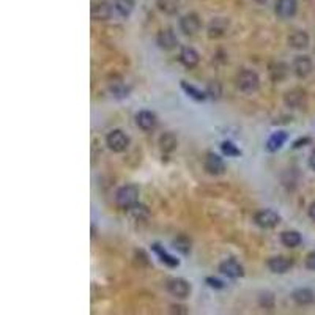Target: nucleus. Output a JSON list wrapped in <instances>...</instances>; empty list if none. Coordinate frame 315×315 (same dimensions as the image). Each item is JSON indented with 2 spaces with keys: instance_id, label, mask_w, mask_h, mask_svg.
<instances>
[{
  "instance_id": "nucleus-3",
  "label": "nucleus",
  "mask_w": 315,
  "mask_h": 315,
  "mask_svg": "<svg viewBox=\"0 0 315 315\" xmlns=\"http://www.w3.org/2000/svg\"><path fill=\"white\" fill-rule=\"evenodd\" d=\"M130 137H128L122 130H114L108 134L106 144L114 151V153H123L126 148L130 147Z\"/></svg>"
},
{
  "instance_id": "nucleus-21",
  "label": "nucleus",
  "mask_w": 315,
  "mask_h": 315,
  "mask_svg": "<svg viewBox=\"0 0 315 315\" xmlns=\"http://www.w3.org/2000/svg\"><path fill=\"white\" fill-rule=\"evenodd\" d=\"M128 212V216L133 221V223H145L148 219L150 213L145 205H141V203H134L133 206H130L126 209Z\"/></svg>"
},
{
  "instance_id": "nucleus-4",
  "label": "nucleus",
  "mask_w": 315,
  "mask_h": 315,
  "mask_svg": "<svg viewBox=\"0 0 315 315\" xmlns=\"http://www.w3.org/2000/svg\"><path fill=\"white\" fill-rule=\"evenodd\" d=\"M167 291L175 298H188L191 295V284L181 277H172L166 284Z\"/></svg>"
},
{
  "instance_id": "nucleus-34",
  "label": "nucleus",
  "mask_w": 315,
  "mask_h": 315,
  "mask_svg": "<svg viewBox=\"0 0 315 315\" xmlns=\"http://www.w3.org/2000/svg\"><path fill=\"white\" fill-rule=\"evenodd\" d=\"M306 268L310 271H315V252H310L306 257Z\"/></svg>"
},
{
  "instance_id": "nucleus-23",
  "label": "nucleus",
  "mask_w": 315,
  "mask_h": 315,
  "mask_svg": "<svg viewBox=\"0 0 315 315\" xmlns=\"http://www.w3.org/2000/svg\"><path fill=\"white\" fill-rule=\"evenodd\" d=\"M178 145V139L173 133H164L159 137V147L164 153H170Z\"/></svg>"
},
{
  "instance_id": "nucleus-12",
  "label": "nucleus",
  "mask_w": 315,
  "mask_h": 315,
  "mask_svg": "<svg viewBox=\"0 0 315 315\" xmlns=\"http://www.w3.org/2000/svg\"><path fill=\"white\" fill-rule=\"evenodd\" d=\"M156 41H158V46L161 49L164 51H170L173 49L175 46L178 44V40L175 37V33L172 29H164V30H159L158 37H156Z\"/></svg>"
},
{
  "instance_id": "nucleus-15",
  "label": "nucleus",
  "mask_w": 315,
  "mask_h": 315,
  "mask_svg": "<svg viewBox=\"0 0 315 315\" xmlns=\"http://www.w3.org/2000/svg\"><path fill=\"white\" fill-rule=\"evenodd\" d=\"M293 266V262H291L290 259L287 257H282V255H277V257H271L270 260H268V268L276 273V274H284L287 273L290 268Z\"/></svg>"
},
{
  "instance_id": "nucleus-18",
  "label": "nucleus",
  "mask_w": 315,
  "mask_h": 315,
  "mask_svg": "<svg viewBox=\"0 0 315 315\" xmlns=\"http://www.w3.org/2000/svg\"><path fill=\"white\" fill-rule=\"evenodd\" d=\"M151 251H153L158 255V257H159V260L164 263V265H167L169 268H177L180 265V260L177 257H173L172 254H169L164 248L161 246L159 243H155L153 246H151Z\"/></svg>"
},
{
  "instance_id": "nucleus-32",
  "label": "nucleus",
  "mask_w": 315,
  "mask_h": 315,
  "mask_svg": "<svg viewBox=\"0 0 315 315\" xmlns=\"http://www.w3.org/2000/svg\"><path fill=\"white\" fill-rule=\"evenodd\" d=\"M159 8H161L162 11H166V13H169V15L175 13V11L178 10L177 4H175V2L170 4V0H159Z\"/></svg>"
},
{
  "instance_id": "nucleus-25",
  "label": "nucleus",
  "mask_w": 315,
  "mask_h": 315,
  "mask_svg": "<svg viewBox=\"0 0 315 315\" xmlns=\"http://www.w3.org/2000/svg\"><path fill=\"white\" fill-rule=\"evenodd\" d=\"M134 7H136L134 0H115V4H114V8L117 11V15L122 16V18L130 16L133 13Z\"/></svg>"
},
{
  "instance_id": "nucleus-27",
  "label": "nucleus",
  "mask_w": 315,
  "mask_h": 315,
  "mask_svg": "<svg viewBox=\"0 0 315 315\" xmlns=\"http://www.w3.org/2000/svg\"><path fill=\"white\" fill-rule=\"evenodd\" d=\"M172 246H173V249H177L180 254L188 255L191 252V248H192V241H191V238H188L186 235H178L177 238L172 241Z\"/></svg>"
},
{
  "instance_id": "nucleus-20",
  "label": "nucleus",
  "mask_w": 315,
  "mask_h": 315,
  "mask_svg": "<svg viewBox=\"0 0 315 315\" xmlns=\"http://www.w3.org/2000/svg\"><path fill=\"white\" fill-rule=\"evenodd\" d=\"M287 139H288V134L285 131L273 133L270 136V139H268V142H266V150L271 151V153H274V151L281 150L284 147V144L287 142Z\"/></svg>"
},
{
  "instance_id": "nucleus-2",
  "label": "nucleus",
  "mask_w": 315,
  "mask_h": 315,
  "mask_svg": "<svg viewBox=\"0 0 315 315\" xmlns=\"http://www.w3.org/2000/svg\"><path fill=\"white\" fill-rule=\"evenodd\" d=\"M137 200H139V188L136 184L122 186L115 194V203L122 209H128L134 203H137Z\"/></svg>"
},
{
  "instance_id": "nucleus-28",
  "label": "nucleus",
  "mask_w": 315,
  "mask_h": 315,
  "mask_svg": "<svg viewBox=\"0 0 315 315\" xmlns=\"http://www.w3.org/2000/svg\"><path fill=\"white\" fill-rule=\"evenodd\" d=\"M221 151H223V155L227 156V158L241 156V150L230 141H224L223 144H221Z\"/></svg>"
},
{
  "instance_id": "nucleus-26",
  "label": "nucleus",
  "mask_w": 315,
  "mask_h": 315,
  "mask_svg": "<svg viewBox=\"0 0 315 315\" xmlns=\"http://www.w3.org/2000/svg\"><path fill=\"white\" fill-rule=\"evenodd\" d=\"M181 88H183V91L186 93V95H188L189 98H192L194 101H205V99L208 98L206 91L199 90L197 87H194V85L188 84V82H186V80H181Z\"/></svg>"
},
{
  "instance_id": "nucleus-7",
  "label": "nucleus",
  "mask_w": 315,
  "mask_h": 315,
  "mask_svg": "<svg viewBox=\"0 0 315 315\" xmlns=\"http://www.w3.org/2000/svg\"><path fill=\"white\" fill-rule=\"evenodd\" d=\"M219 273H223L224 276L230 279H238L244 276V268L235 259H227L219 263Z\"/></svg>"
},
{
  "instance_id": "nucleus-17",
  "label": "nucleus",
  "mask_w": 315,
  "mask_h": 315,
  "mask_svg": "<svg viewBox=\"0 0 315 315\" xmlns=\"http://www.w3.org/2000/svg\"><path fill=\"white\" fill-rule=\"evenodd\" d=\"M180 62L186 66V68H194L199 65L200 62V55L197 52L194 48H189V46H186V48L181 49L180 52Z\"/></svg>"
},
{
  "instance_id": "nucleus-22",
  "label": "nucleus",
  "mask_w": 315,
  "mask_h": 315,
  "mask_svg": "<svg viewBox=\"0 0 315 315\" xmlns=\"http://www.w3.org/2000/svg\"><path fill=\"white\" fill-rule=\"evenodd\" d=\"M293 301L299 306H307V304H312L315 301V293L310 290V288H298L293 291Z\"/></svg>"
},
{
  "instance_id": "nucleus-30",
  "label": "nucleus",
  "mask_w": 315,
  "mask_h": 315,
  "mask_svg": "<svg viewBox=\"0 0 315 315\" xmlns=\"http://www.w3.org/2000/svg\"><path fill=\"white\" fill-rule=\"evenodd\" d=\"M271 76L274 80H282L287 76V66L284 63H276V68L271 66Z\"/></svg>"
},
{
  "instance_id": "nucleus-38",
  "label": "nucleus",
  "mask_w": 315,
  "mask_h": 315,
  "mask_svg": "<svg viewBox=\"0 0 315 315\" xmlns=\"http://www.w3.org/2000/svg\"><path fill=\"white\" fill-rule=\"evenodd\" d=\"M255 2H257V4H266L268 0H255Z\"/></svg>"
},
{
  "instance_id": "nucleus-33",
  "label": "nucleus",
  "mask_w": 315,
  "mask_h": 315,
  "mask_svg": "<svg viewBox=\"0 0 315 315\" xmlns=\"http://www.w3.org/2000/svg\"><path fill=\"white\" fill-rule=\"evenodd\" d=\"M205 282L212 287V288H216V290H221V288H224L226 287V284H224V281H221V279H218V277H206L205 279Z\"/></svg>"
},
{
  "instance_id": "nucleus-24",
  "label": "nucleus",
  "mask_w": 315,
  "mask_h": 315,
  "mask_svg": "<svg viewBox=\"0 0 315 315\" xmlns=\"http://www.w3.org/2000/svg\"><path fill=\"white\" fill-rule=\"evenodd\" d=\"M301 241H302V238L299 235V232H296V230H285L281 235V243L287 248H296L301 244Z\"/></svg>"
},
{
  "instance_id": "nucleus-35",
  "label": "nucleus",
  "mask_w": 315,
  "mask_h": 315,
  "mask_svg": "<svg viewBox=\"0 0 315 315\" xmlns=\"http://www.w3.org/2000/svg\"><path fill=\"white\" fill-rule=\"evenodd\" d=\"M310 142V137H302V139H298V141L293 144V148L296 150V148H301V147H304L306 144H309Z\"/></svg>"
},
{
  "instance_id": "nucleus-36",
  "label": "nucleus",
  "mask_w": 315,
  "mask_h": 315,
  "mask_svg": "<svg viewBox=\"0 0 315 315\" xmlns=\"http://www.w3.org/2000/svg\"><path fill=\"white\" fill-rule=\"evenodd\" d=\"M309 166H310L312 170H315V150L312 151V155H310V158H309Z\"/></svg>"
},
{
  "instance_id": "nucleus-16",
  "label": "nucleus",
  "mask_w": 315,
  "mask_h": 315,
  "mask_svg": "<svg viewBox=\"0 0 315 315\" xmlns=\"http://www.w3.org/2000/svg\"><path fill=\"white\" fill-rule=\"evenodd\" d=\"M227 29H229V21L224 18H216L209 22V26H208V37L212 40L221 38L227 32Z\"/></svg>"
},
{
  "instance_id": "nucleus-9",
  "label": "nucleus",
  "mask_w": 315,
  "mask_h": 315,
  "mask_svg": "<svg viewBox=\"0 0 315 315\" xmlns=\"http://www.w3.org/2000/svg\"><path fill=\"white\" fill-rule=\"evenodd\" d=\"M203 166H205V170L209 173V175H223L226 172V164H224V159L221 158L219 155H215V153H208L205 156V161H203Z\"/></svg>"
},
{
  "instance_id": "nucleus-6",
  "label": "nucleus",
  "mask_w": 315,
  "mask_h": 315,
  "mask_svg": "<svg viewBox=\"0 0 315 315\" xmlns=\"http://www.w3.org/2000/svg\"><path fill=\"white\" fill-rule=\"evenodd\" d=\"M136 123L142 131H155L158 128V117L151 111H141L136 115Z\"/></svg>"
},
{
  "instance_id": "nucleus-5",
  "label": "nucleus",
  "mask_w": 315,
  "mask_h": 315,
  "mask_svg": "<svg viewBox=\"0 0 315 315\" xmlns=\"http://www.w3.org/2000/svg\"><path fill=\"white\" fill-rule=\"evenodd\" d=\"M254 223L260 229H274L281 223V216H279L274 209H262L254 216Z\"/></svg>"
},
{
  "instance_id": "nucleus-1",
  "label": "nucleus",
  "mask_w": 315,
  "mask_h": 315,
  "mask_svg": "<svg viewBox=\"0 0 315 315\" xmlns=\"http://www.w3.org/2000/svg\"><path fill=\"white\" fill-rule=\"evenodd\" d=\"M237 85L244 95H252L260 87V77L255 71L251 69H243L237 77Z\"/></svg>"
},
{
  "instance_id": "nucleus-31",
  "label": "nucleus",
  "mask_w": 315,
  "mask_h": 315,
  "mask_svg": "<svg viewBox=\"0 0 315 315\" xmlns=\"http://www.w3.org/2000/svg\"><path fill=\"white\" fill-rule=\"evenodd\" d=\"M260 306L265 307V309H273V306H274L273 293H262L260 295Z\"/></svg>"
},
{
  "instance_id": "nucleus-11",
  "label": "nucleus",
  "mask_w": 315,
  "mask_h": 315,
  "mask_svg": "<svg viewBox=\"0 0 315 315\" xmlns=\"http://www.w3.org/2000/svg\"><path fill=\"white\" fill-rule=\"evenodd\" d=\"M298 4L296 0H277L276 4V15L281 19H290L296 15Z\"/></svg>"
},
{
  "instance_id": "nucleus-29",
  "label": "nucleus",
  "mask_w": 315,
  "mask_h": 315,
  "mask_svg": "<svg viewBox=\"0 0 315 315\" xmlns=\"http://www.w3.org/2000/svg\"><path fill=\"white\" fill-rule=\"evenodd\" d=\"M206 95L213 99H219L221 95H223V88H221V84L213 80V82H209L208 87H206Z\"/></svg>"
},
{
  "instance_id": "nucleus-19",
  "label": "nucleus",
  "mask_w": 315,
  "mask_h": 315,
  "mask_svg": "<svg viewBox=\"0 0 315 315\" xmlns=\"http://www.w3.org/2000/svg\"><path fill=\"white\" fill-rule=\"evenodd\" d=\"M288 44L293 49H298V51L306 49L309 46V35L306 32H302V30H296L288 37Z\"/></svg>"
},
{
  "instance_id": "nucleus-8",
  "label": "nucleus",
  "mask_w": 315,
  "mask_h": 315,
  "mask_svg": "<svg viewBox=\"0 0 315 315\" xmlns=\"http://www.w3.org/2000/svg\"><path fill=\"white\" fill-rule=\"evenodd\" d=\"M200 27H202V21L195 13H189V15H186L180 19V30L184 35H189V37L199 32Z\"/></svg>"
},
{
  "instance_id": "nucleus-14",
  "label": "nucleus",
  "mask_w": 315,
  "mask_h": 315,
  "mask_svg": "<svg viewBox=\"0 0 315 315\" xmlns=\"http://www.w3.org/2000/svg\"><path fill=\"white\" fill-rule=\"evenodd\" d=\"M293 71L298 77H307L312 73V60L307 55H298L293 60Z\"/></svg>"
},
{
  "instance_id": "nucleus-10",
  "label": "nucleus",
  "mask_w": 315,
  "mask_h": 315,
  "mask_svg": "<svg viewBox=\"0 0 315 315\" xmlns=\"http://www.w3.org/2000/svg\"><path fill=\"white\" fill-rule=\"evenodd\" d=\"M114 5L108 0H102V2H96L91 7V18L93 21H108L114 15Z\"/></svg>"
},
{
  "instance_id": "nucleus-37",
  "label": "nucleus",
  "mask_w": 315,
  "mask_h": 315,
  "mask_svg": "<svg viewBox=\"0 0 315 315\" xmlns=\"http://www.w3.org/2000/svg\"><path fill=\"white\" fill-rule=\"evenodd\" d=\"M309 218H310L312 221H315V202L309 206Z\"/></svg>"
},
{
  "instance_id": "nucleus-13",
  "label": "nucleus",
  "mask_w": 315,
  "mask_h": 315,
  "mask_svg": "<svg viewBox=\"0 0 315 315\" xmlns=\"http://www.w3.org/2000/svg\"><path fill=\"white\" fill-rule=\"evenodd\" d=\"M284 101H285L287 106L291 108V109H301L306 104V93L302 90H299V88L290 90V91L285 93Z\"/></svg>"
}]
</instances>
